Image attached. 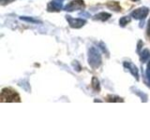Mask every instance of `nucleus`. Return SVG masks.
I'll return each mask as SVG.
<instances>
[{
  "instance_id": "obj_2",
  "label": "nucleus",
  "mask_w": 150,
  "mask_h": 140,
  "mask_svg": "<svg viewBox=\"0 0 150 140\" xmlns=\"http://www.w3.org/2000/svg\"><path fill=\"white\" fill-rule=\"evenodd\" d=\"M0 101L2 103L8 102V103H20L21 97L19 93L14 91L11 88H4L1 91V94H0Z\"/></svg>"
},
{
  "instance_id": "obj_12",
  "label": "nucleus",
  "mask_w": 150,
  "mask_h": 140,
  "mask_svg": "<svg viewBox=\"0 0 150 140\" xmlns=\"http://www.w3.org/2000/svg\"><path fill=\"white\" fill-rule=\"evenodd\" d=\"M91 86H92V89L96 92H100V80L98 79V78H96V77L92 78Z\"/></svg>"
},
{
  "instance_id": "obj_10",
  "label": "nucleus",
  "mask_w": 150,
  "mask_h": 140,
  "mask_svg": "<svg viewBox=\"0 0 150 140\" xmlns=\"http://www.w3.org/2000/svg\"><path fill=\"white\" fill-rule=\"evenodd\" d=\"M150 59V50L148 49H144L140 52V61L141 63H146Z\"/></svg>"
},
{
  "instance_id": "obj_19",
  "label": "nucleus",
  "mask_w": 150,
  "mask_h": 140,
  "mask_svg": "<svg viewBox=\"0 0 150 140\" xmlns=\"http://www.w3.org/2000/svg\"><path fill=\"white\" fill-rule=\"evenodd\" d=\"M143 45H144V42L142 40H139L138 44H137V52L138 53L141 52V50H142V48H143Z\"/></svg>"
},
{
  "instance_id": "obj_17",
  "label": "nucleus",
  "mask_w": 150,
  "mask_h": 140,
  "mask_svg": "<svg viewBox=\"0 0 150 140\" xmlns=\"http://www.w3.org/2000/svg\"><path fill=\"white\" fill-rule=\"evenodd\" d=\"M145 74H146V78L148 79V81L150 83V60L148 61L147 66H146V71H145Z\"/></svg>"
},
{
  "instance_id": "obj_3",
  "label": "nucleus",
  "mask_w": 150,
  "mask_h": 140,
  "mask_svg": "<svg viewBox=\"0 0 150 140\" xmlns=\"http://www.w3.org/2000/svg\"><path fill=\"white\" fill-rule=\"evenodd\" d=\"M84 8H86V4L83 0H72L66 5L63 9L65 11L72 12L75 10H83Z\"/></svg>"
},
{
  "instance_id": "obj_5",
  "label": "nucleus",
  "mask_w": 150,
  "mask_h": 140,
  "mask_svg": "<svg viewBox=\"0 0 150 140\" xmlns=\"http://www.w3.org/2000/svg\"><path fill=\"white\" fill-rule=\"evenodd\" d=\"M66 20L69 22V27L73 29H80L86 24V20L82 18H73L70 15H66Z\"/></svg>"
},
{
  "instance_id": "obj_4",
  "label": "nucleus",
  "mask_w": 150,
  "mask_h": 140,
  "mask_svg": "<svg viewBox=\"0 0 150 140\" xmlns=\"http://www.w3.org/2000/svg\"><path fill=\"white\" fill-rule=\"evenodd\" d=\"M150 12V9L147 7H141L138 8H135L133 11H131L130 16L131 18L135 19V20H140L143 21L145 18L148 16V14Z\"/></svg>"
},
{
  "instance_id": "obj_1",
  "label": "nucleus",
  "mask_w": 150,
  "mask_h": 140,
  "mask_svg": "<svg viewBox=\"0 0 150 140\" xmlns=\"http://www.w3.org/2000/svg\"><path fill=\"white\" fill-rule=\"evenodd\" d=\"M87 62L92 69H98L102 64L101 54L100 52V50H98V49H97L95 46L89 47Z\"/></svg>"
},
{
  "instance_id": "obj_14",
  "label": "nucleus",
  "mask_w": 150,
  "mask_h": 140,
  "mask_svg": "<svg viewBox=\"0 0 150 140\" xmlns=\"http://www.w3.org/2000/svg\"><path fill=\"white\" fill-rule=\"evenodd\" d=\"M106 101L107 102H117V103H119V102H124V99L123 98H121L119 96H117V95H112V94H109V95H107L106 96Z\"/></svg>"
},
{
  "instance_id": "obj_13",
  "label": "nucleus",
  "mask_w": 150,
  "mask_h": 140,
  "mask_svg": "<svg viewBox=\"0 0 150 140\" xmlns=\"http://www.w3.org/2000/svg\"><path fill=\"white\" fill-rule=\"evenodd\" d=\"M20 20L26 22H31V23H41L42 22L38 20V19L34 18V17H28V16H21Z\"/></svg>"
},
{
  "instance_id": "obj_16",
  "label": "nucleus",
  "mask_w": 150,
  "mask_h": 140,
  "mask_svg": "<svg viewBox=\"0 0 150 140\" xmlns=\"http://www.w3.org/2000/svg\"><path fill=\"white\" fill-rule=\"evenodd\" d=\"M98 47H100V49H101L103 53H106L107 56H109V51H108V50L106 48V45L103 43V42H100V43H98Z\"/></svg>"
},
{
  "instance_id": "obj_7",
  "label": "nucleus",
  "mask_w": 150,
  "mask_h": 140,
  "mask_svg": "<svg viewBox=\"0 0 150 140\" xmlns=\"http://www.w3.org/2000/svg\"><path fill=\"white\" fill-rule=\"evenodd\" d=\"M123 65L126 69H128L130 72V74L135 78L136 80L138 81L139 80V69H138V67L136 66L133 63L129 62V61H125V62L123 63Z\"/></svg>"
},
{
  "instance_id": "obj_6",
  "label": "nucleus",
  "mask_w": 150,
  "mask_h": 140,
  "mask_svg": "<svg viewBox=\"0 0 150 140\" xmlns=\"http://www.w3.org/2000/svg\"><path fill=\"white\" fill-rule=\"evenodd\" d=\"M64 0H52V1L47 5V10L49 12H58L62 10Z\"/></svg>"
},
{
  "instance_id": "obj_9",
  "label": "nucleus",
  "mask_w": 150,
  "mask_h": 140,
  "mask_svg": "<svg viewBox=\"0 0 150 140\" xmlns=\"http://www.w3.org/2000/svg\"><path fill=\"white\" fill-rule=\"evenodd\" d=\"M106 7L111 9V10H114L115 12H120L121 11V6L117 1H108L106 3Z\"/></svg>"
},
{
  "instance_id": "obj_11",
  "label": "nucleus",
  "mask_w": 150,
  "mask_h": 140,
  "mask_svg": "<svg viewBox=\"0 0 150 140\" xmlns=\"http://www.w3.org/2000/svg\"><path fill=\"white\" fill-rule=\"evenodd\" d=\"M131 91H133V92L135 93V94H137L141 98L142 102H147L148 96H147V94H145L144 92H143L142 91H140V90H138L137 88H134V87L131 88Z\"/></svg>"
},
{
  "instance_id": "obj_21",
  "label": "nucleus",
  "mask_w": 150,
  "mask_h": 140,
  "mask_svg": "<svg viewBox=\"0 0 150 140\" xmlns=\"http://www.w3.org/2000/svg\"><path fill=\"white\" fill-rule=\"evenodd\" d=\"M131 1H133V2H137V1H139V0H131Z\"/></svg>"
},
{
  "instance_id": "obj_18",
  "label": "nucleus",
  "mask_w": 150,
  "mask_h": 140,
  "mask_svg": "<svg viewBox=\"0 0 150 140\" xmlns=\"http://www.w3.org/2000/svg\"><path fill=\"white\" fill-rule=\"evenodd\" d=\"M14 1H15V0H0V4H1L2 6H6V5L11 4Z\"/></svg>"
},
{
  "instance_id": "obj_15",
  "label": "nucleus",
  "mask_w": 150,
  "mask_h": 140,
  "mask_svg": "<svg viewBox=\"0 0 150 140\" xmlns=\"http://www.w3.org/2000/svg\"><path fill=\"white\" fill-rule=\"evenodd\" d=\"M130 21H131V16H123L119 20V25L121 27H125L127 24H129Z\"/></svg>"
},
{
  "instance_id": "obj_20",
  "label": "nucleus",
  "mask_w": 150,
  "mask_h": 140,
  "mask_svg": "<svg viewBox=\"0 0 150 140\" xmlns=\"http://www.w3.org/2000/svg\"><path fill=\"white\" fill-rule=\"evenodd\" d=\"M146 34L147 36L150 37V19L148 20V23H147V29H146Z\"/></svg>"
},
{
  "instance_id": "obj_8",
  "label": "nucleus",
  "mask_w": 150,
  "mask_h": 140,
  "mask_svg": "<svg viewBox=\"0 0 150 140\" xmlns=\"http://www.w3.org/2000/svg\"><path fill=\"white\" fill-rule=\"evenodd\" d=\"M111 17H112V15H111L110 13L105 12V11H102V12H100V13L96 14V15L93 17V20H95V21H100V22H106V21L109 20Z\"/></svg>"
}]
</instances>
